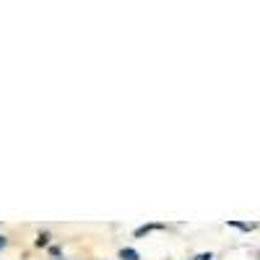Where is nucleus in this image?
<instances>
[{
	"mask_svg": "<svg viewBox=\"0 0 260 260\" xmlns=\"http://www.w3.org/2000/svg\"><path fill=\"white\" fill-rule=\"evenodd\" d=\"M138 257H141V255H138L133 247H122V250H120V260H138Z\"/></svg>",
	"mask_w": 260,
	"mask_h": 260,
	"instance_id": "1",
	"label": "nucleus"
},
{
	"mask_svg": "<svg viewBox=\"0 0 260 260\" xmlns=\"http://www.w3.org/2000/svg\"><path fill=\"white\" fill-rule=\"evenodd\" d=\"M156 229H161V224H146V226L136 229V237H143V234H148V232H156Z\"/></svg>",
	"mask_w": 260,
	"mask_h": 260,
	"instance_id": "2",
	"label": "nucleus"
},
{
	"mask_svg": "<svg viewBox=\"0 0 260 260\" xmlns=\"http://www.w3.org/2000/svg\"><path fill=\"white\" fill-rule=\"evenodd\" d=\"M47 245H50V234L42 232V234L37 237V247H47Z\"/></svg>",
	"mask_w": 260,
	"mask_h": 260,
	"instance_id": "3",
	"label": "nucleus"
},
{
	"mask_svg": "<svg viewBox=\"0 0 260 260\" xmlns=\"http://www.w3.org/2000/svg\"><path fill=\"white\" fill-rule=\"evenodd\" d=\"M232 226H237V229H242V232H250V229H255V224H242V221H229Z\"/></svg>",
	"mask_w": 260,
	"mask_h": 260,
	"instance_id": "4",
	"label": "nucleus"
},
{
	"mask_svg": "<svg viewBox=\"0 0 260 260\" xmlns=\"http://www.w3.org/2000/svg\"><path fill=\"white\" fill-rule=\"evenodd\" d=\"M192 260H213V255L211 252H201V255H195Z\"/></svg>",
	"mask_w": 260,
	"mask_h": 260,
	"instance_id": "5",
	"label": "nucleus"
},
{
	"mask_svg": "<svg viewBox=\"0 0 260 260\" xmlns=\"http://www.w3.org/2000/svg\"><path fill=\"white\" fill-rule=\"evenodd\" d=\"M50 255H52L55 260H60V250H57V247H50Z\"/></svg>",
	"mask_w": 260,
	"mask_h": 260,
	"instance_id": "6",
	"label": "nucleus"
},
{
	"mask_svg": "<svg viewBox=\"0 0 260 260\" xmlns=\"http://www.w3.org/2000/svg\"><path fill=\"white\" fill-rule=\"evenodd\" d=\"M6 245H8V240H6V237H3V234H0V250H3Z\"/></svg>",
	"mask_w": 260,
	"mask_h": 260,
	"instance_id": "7",
	"label": "nucleus"
}]
</instances>
